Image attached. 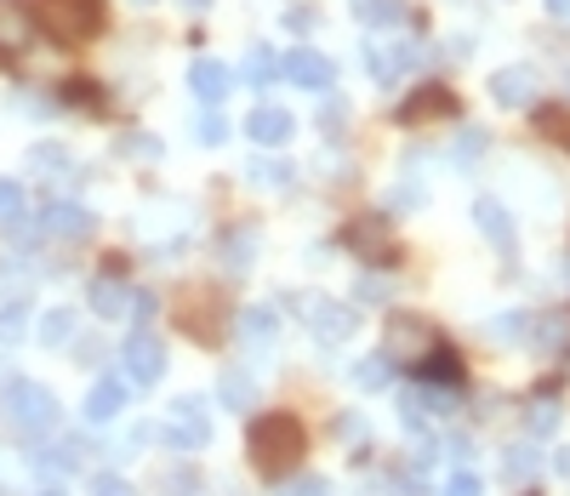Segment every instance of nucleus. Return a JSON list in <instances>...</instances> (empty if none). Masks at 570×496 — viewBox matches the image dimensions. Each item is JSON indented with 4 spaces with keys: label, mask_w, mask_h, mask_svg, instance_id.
I'll use <instances>...</instances> for the list:
<instances>
[{
    "label": "nucleus",
    "mask_w": 570,
    "mask_h": 496,
    "mask_svg": "<svg viewBox=\"0 0 570 496\" xmlns=\"http://www.w3.org/2000/svg\"><path fill=\"white\" fill-rule=\"evenodd\" d=\"M303 445H308V434L291 411H268L252 423V434H245V451H252V462L263 474H291L296 457H303Z\"/></svg>",
    "instance_id": "f257e3e1"
},
{
    "label": "nucleus",
    "mask_w": 570,
    "mask_h": 496,
    "mask_svg": "<svg viewBox=\"0 0 570 496\" xmlns=\"http://www.w3.org/2000/svg\"><path fill=\"white\" fill-rule=\"evenodd\" d=\"M0 416H7V428L17 439H46V434L63 423L58 394L40 388V383H23V377H12L7 388H0Z\"/></svg>",
    "instance_id": "f03ea898"
},
{
    "label": "nucleus",
    "mask_w": 570,
    "mask_h": 496,
    "mask_svg": "<svg viewBox=\"0 0 570 496\" xmlns=\"http://www.w3.org/2000/svg\"><path fill=\"white\" fill-rule=\"evenodd\" d=\"M291 309L303 314V326H308V337L319 342V349H342V342L354 337V326H360V314H354L349 303H337V297H319V291L291 297Z\"/></svg>",
    "instance_id": "7ed1b4c3"
},
{
    "label": "nucleus",
    "mask_w": 570,
    "mask_h": 496,
    "mask_svg": "<svg viewBox=\"0 0 570 496\" xmlns=\"http://www.w3.org/2000/svg\"><path fill=\"white\" fill-rule=\"evenodd\" d=\"M40 29L63 40V46H81L104 29V0H46L40 7Z\"/></svg>",
    "instance_id": "20e7f679"
},
{
    "label": "nucleus",
    "mask_w": 570,
    "mask_h": 496,
    "mask_svg": "<svg viewBox=\"0 0 570 496\" xmlns=\"http://www.w3.org/2000/svg\"><path fill=\"white\" fill-rule=\"evenodd\" d=\"M160 439L171 445V451H206V445H211L206 400H194V394L171 400V406H166V423H160Z\"/></svg>",
    "instance_id": "39448f33"
},
{
    "label": "nucleus",
    "mask_w": 570,
    "mask_h": 496,
    "mask_svg": "<svg viewBox=\"0 0 570 496\" xmlns=\"http://www.w3.org/2000/svg\"><path fill=\"white\" fill-rule=\"evenodd\" d=\"M434 349H439V337H434L428 319H416V314H393V319H388L383 354H388L393 365H423Z\"/></svg>",
    "instance_id": "423d86ee"
},
{
    "label": "nucleus",
    "mask_w": 570,
    "mask_h": 496,
    "mask_svg": "<svg viewBox=\"0 0 570 496\" xmlns=\"http://www.w3.org/2000/svg\"><path fill=\"white\" fill-rule=\"evenodd\" d=\"M160 371H166V342L155 331H132L120 342V377H126V388H155Z\"/></svg>",
    "instance_id": "0eeeda50"
},
{
    "label": "nucleus",
    "mask_w": 570,
    "mask_h": 496,
    "mask_svg": "<svg viewBox=\"0 0 570 496\" xmlns=\"http://www.w3.org/2000/svg\"><path fill=\"white\" fill-rule=\"evenodd\" d=\"M40 35V12L29 0H0V63H17Z\"/></svg>",
    "instance_id": "6e6552de"
},
{
    "label": "nucleus",
    "mask_w": 570,
    "mask_h": 496,
    "mask_svg": "<svg viewBox=\"0 0 570 496\" xmlns=\"http://www.w3.org/2000/svg\"><path fill=\"white\" fill-rule=\"evenodd\" d=\"M342 245H349L360 263H371V268H388L393 263V234H388L383 217H354L349 229H342Z\"/></svg>",
    "instance_id": "1a4fd4ad"
},
{
    "label": "nucleus",
    "mask_w": 570,
    "mask_h": 496,
    "mask_svg": "<svg viewBox=\"0 0 570 496\" xmlns=\"http://www.w3.org/2000/svg\"><path fill=\"white\" fill-rule=\"evenodd\" d=\"M416 63H423V46H416V40H377V46H365V69L377 74L383 86H393Z\"/></svg>",
    "instance_id": "9d476101"
},
{
    "label": "nucleus",
    "mask_w": 570,
    "mask_h": 496,
    "mask_svg": "<svg viewBox=\"0 0 570 496\" xmlns=\"http://www.w3.org/2000/svg\"><path fill=\"white\" fill-rule=\"evenodd\" d=\"M536 69H525V63H508V69H497L490 74V97H497L502 109H531L536 104Z\"/></svg>",
    "instance_id": "9b49d317"
},
{
    "label": "nucleus",
    "mask_w": 570,
    "mask_h": 496,
    "mask_svg": "<svg viewBox=\"0 0 570 496\" xmlns=\"http://www.w3.org/2000/svg\"><path fill=\"white\" fill-rule=\"evenodd\" d=\"M286 81H291V86H303V92H331L337 69H331L326 52H314V46H296V52L286 58Z\"/></svg>",
    "instance_id": "f8f14e48"
},
{
    "label": "nucleus",
    "mask_w": 570,
    "mask_h": 496,
    "mask_svg": "<svg viewBox=\"0 0 570 496\" xmlns=\"http://www.w3.org/2000/svg\"><path fill=\"white\" fill-rule=\"evenodd\" d=\"M40 229H46V234H52V240H74V245H81V240H92V229H97V217H92L86 206H69V201H52V206H46V211H40Z\"/></svg>",
    "instance_id": "ddd939ff"
},
{
    "label": "nucleus",
    "mask_w": 570,
    "mask_h": 496,
    "mask_svg": "<svg viewBox=\"0 0 570 496\" xmlns=\"http://www.w3.org/2000/svg\"><path fill=\"white\" fill-rule=\"evenodd\" d=\"M189 92L201 97L206 109H217L222 97L234 92V69H229V63H217V58H194V69H189Z\"/></svg>",
    "instance_id": "4468645a"
},
{
    "label": "nucleus",
    "mask_w": 570,
    "mask_h": 496,
    "mask_svg": "<svg viewBox=\"0 0 570 496\" xmlns=\"http://www.w3.org/2000/svg\"><path fill=\"white\" fill-rule=\"evenodd\" d=\"M291 132H296V120L286 109H275V104H263V109L245 114V137H252L257 148H286Z\"/></svg>",
    "instance_id": "2eb2a0df"
},
{
    "label": "nucleus",
    "mask_w": 570,
    "mask_h": 496,
    "mask_svg": "<svg viewBox=\"0 0 570 496\" xmlns=\"http://www.w3.org/2000/svg\"><path fill=\"white\" fill-rule=\"evenodd\" d=\"M445 114H457V97L445 86H416L400 104V126H423V120H445Z\"/></svg>",
    "instance_id": "dca6fc26"
},
{
    "label": "nucleus",
    "mask_w": 570,
    "mask_h": 496,
    "mask_svg": "<svg viewBox=\"0 0 570 496\" xmlns=\"http://www.w3.org/2000/svg\"><path fill=\"white\" fill-rule=\"evenodd\" d=\"M120 411H126V377H97L92 394H86V423L92 428H109Z\"/></svg>",
    "instance_id": "f3484780"
},
{
    "label": "nucleus",
    "mask_w": 570,
    "mask_h": 496,
    "mask_svg": "<svg viewBox=\"0 0 570 496\" xmlns=\"http://www.w3.org/2000/svg\"><path fill=\"white\" fill-rule=\"evenodd\" d=\"M474 222H480V234L497 245L502 257H513V245H519V234H513V217H508V206H497L490 194H480L474 201Z\"/></svg>",
    "instance_id": "a211bd4d"
},
{
    "label": "nucleus",
    "mask_w": 570,
    "mask_h": 496,
    "mask_svg": "<svg viewBox=\"0 0 570 496\" xmlns=\"http://www.w3.org/2000/svg\"><path fill=\"white\" fill-rule=\"evenodd\" d=\"M86 303H92L97 319H126L132 314V291H126V280H120V275H97L92 291H86Z\"/></svg>",
    "instance_id": "6ab92c4d"
},
{
    "label": "nucleus",
    "mask_w": 570,
    "mask_h": 496,
    "mask_svg": "<svg viewBox=\"0 0 570 496\" xmlns=\"http://www.w3.org/2000/svg\"><path fill=\"white\" fill-rule=\"evenodd\" d=\"M240 342H245V349H275V337H280V314L275 309H268V303H257V309H245L240 314Z\"/></svg>",
    "instance_id": "aec40b11"
},
{
    "label": "nucleus",
    "mask_w": 570,
    "mask_h": 496,
    "mask_svg": "<svg viewBox=\"0 0 570 496\" xmlns=\"http://www.w3.org/2000/svg\"><path fill=\"white\" fill-rule=\"evenodd\" d=\"M217 400H222V411H252L257 406V377L245 365H229L217 377Z\"/></svg>",
    "instance_id": "412c9836"
},
{
    "label": "nucleus",
    "mask_w": 570,
    "mask_h": 496,
    "mask_svg": "<svg viewBox=\"0 0 570 496\" xmlns=\"http://www.w3.org/2000/svg\"><path fill=\"white\" fill-rule=\"evenodd\" d=\"M217 263H222V275H245V268L257 263V234L252 229H229L217 240Z\"/></svg>",
    "instance_id": "4be33fe9"
},
{
    "label": "nucleus",
    "mask_w": 570,
    "mask_h": 496,
    "mask_svg": "<svg viewBox=\"0 0 570 496\" xmlns=\"http://www.w3.org/2000/svg\"><path fill=\"white\" fill-rule=\"evenodd\" d=\"M531 342H536L542 354H570V314L559 309V314L531 319Z\"/></svg>",
    "instance_id": "5701e85b"
},
{
    "label": "nucleus",
    "mask_w": 570,
    "mask_h": 496,
    "mask_svg": "<svg viewBox=\"0 0 570 496\" xmlns=\"http://www.w3.org/2000/svg\"><path fill=\"white\" fill-rule=\"evenodd\" d=\"M349 7L365 29H393V23H405V0H349Z\"/></svg>",
    "instance_id": "b1692460"
},
{
    "label": "nucleus",
    "mask_w": 570,
    "mask_h": 496,
    "mask_svg": "<svg viewBox=\"0 0 570 496\" xmlns=\"http://www.w3.org/2000/svg\"><path fill=\"white\" fill-rule=\"evenodd\" d=\"M354 388H365V394H377V388H388L393 383V360L388 354H365V360H354Z\"/></svg>",
    "instance_id": "393cba45"
},
{
    "label": "nucleus",
    "mask_w": 570,
    "mask_h": 496,
    "mask_svg": "<svg viewBox=\"0 0 570 496\" xmlns=\"http://www.w3.org/2000/svg\"><path fill=\"white\" fill-rule=\"evenodd\" d=\"M502 474H508L513 485L536 480V474H542V451H536V445H508V451H502Z\"/></svg>",
    "instance_id": "a878e982"
},
{
    "label": "nucleus",
    "mask_w": 570,
    "mask_h": 496,
    "mask_svg": "<svg viewBox=\"0 0 570 496\" xmlns=\"http://www.w3.org/2000/svg\"><path fill=\"white\" fill-rule=\"evenodd\" d=\"M245 183H252V189H291V166L286 160H268V155H257L252 166H245Z\"/></svg>",
    "instance_id": "bb28decb"
},
{
    "label": "nucleus",
    "mask_w": 570,
    "mask_h": 496,
    "mask_svg": "<svg viewBox=\"0 0 570 496\" xmlns=\"http://www.w3.org/2000/svg\"><path fill=\"white\" fill-rule=\"evenodd\" d=\"M40 342H46V349H69V342H74V314L69 309H46L40 314Z\"/></svg>",
    "instance_id": "cd10ccee"
},
{
    "label": "nucleus",
    "mask_w": 570,
    "mask_h": 496,
    "mask_svg": "<svg viewBox=\"0 0 570 496\" xmlns=\"http://www.w3.org/2000/svg\"><path fill=\"white\" fill-rule=\"evenodd\" d=\"M416 371H423V383H439V388H445V383H462V360H457L451 349H434Z\"/></svg>",
    "instance_id": "c85d7f7f"
},
{
    "label": "nucleus",
    "mask_w": 570,
    "mask_h": 496,
    "mask_svg": "<svg viewBox=\"0 0 570 496\" xmlns=\"http://www.w3.org/2000/svg\"><path fill=\"white\" fill-rule=\"evenodd\" d=\"M275 74H280V63H275V52H268V46H252V52H245V81H252L257 92L275 86Z\"/></svg>",
    "instance_id": "c756f323"
},
{
    "label": "nucleus",
    "mask_w": 570,
    "mask_h": 496,
    "mask_svg": "<svg viewBox=\"0 0 570 496\" xmlns=\"http://www.w3.org/2000/svg\"><path fill=\"white\" fill-rule=\"evenodd\" d=\"M485 337H490V342H525V337H531V319H525V314H497V319L485 326Z\"/></svg>",
    "instance_id": "7c9ffc66"
},
{
    "label": "nucleus",
    "mask_w": 570,
    "mask_h": 496,
    "mask_svg": "<svg viewBox=\"0 0 570 496\" xmlns=\"http://www.w3.org/2000/svg\"><path fill=\"white\" fill-rule=\"evenodd\" d=\"M7 240L17 245V252H35V245L46 240V229H40L35 217H23V211H17V217H7Z\"/></svg>",
    "instance_id": "2f4dec72"
},
{
    "label": "nucleus",
    "mask_w": 570,
    "mask_h": 496,
    "mask_svg": "<svg viewBox=\"0 0 570 496\" xmlns=\"http://www.w3.org/2000/svg\"><path fill=\"white\" fill-rule=\"evenodd\" d=\"M23 331H29V303H0V342H17Z\"/></svg>",
    "instance_id": "473e14b6"
},
{
    "label": "nucleus",
    "mask_w": 570,
    "mask_h": 496,
    "mask_svg": "<svg viewBox=\"0 0 570 496\" xmlns=\"http://www.w3.org/2000/svg\"><path fill=\"white\" fill-rule=\"evenodd\" d=\"M29 171H63L69 178V148L63 143H35L29 148Z\"/></svg>",
    "instance_id": "72a5a7b5"
},
{
    "label": "nucleus",
    "mask_w": 570,
    "mask_h": 496,
    "mask_svg": "<svg viewBox=\"0 0 570 496\" xmlns=\"http://www.w3.org/2000/svg\"><path fill=\"white\" fill-rule=\"evenodd\" d=\"M525 428H531L536 439H548V434L559 428V400H531V411H525Z\"/></svg>",
    "instance_id": "f704fd0d"
},
{
    "label": "nucleus",
    "mask_w": 570,
    "mask_h": 496,
    "mask_svg": "<svg viewBox=\"0 0 570 496\" xmlns=\"http://www.w3.org/2000/svg\"><path fill=\"white\" fill-rule=\"evenodd\" d=\"M194 143H206V148H217V143H229V120H222L217 109H206L201 120H194Z\"/></svg>",
    "instance_id": "c9c22d12"
},
{
    "label": "nucleus",
    "mask_w": 570,
    "mask_h": 496,
    "mask_svg": "<svg viewBox=\"0 0 570 496\" xmlns=\"http://www.w3.org/2000/svg\"><path fill=\"white\" fill-rule=\"evenodd\" d=\"M58 104H63V109H69V104H74V109H104V97H97L92 81H74V86H63Z\"/></svg>",
    "instance_id": "e433bc0d"
},
{
    "label": "nucleus",
    "mask_w": 570,
    "mask_h": 496,
    "mask_svg": "<svg viewBox=\"0 0 570 496\" xmlns=\"http://www.w3.org/2000/svg\"><path fill=\"white\" fill-rule=\"evenodd\" d=\"M354 297H360V303H388V297H393V280H383V275H365V280L354 286Z\"/></svg>",
    "instance_id": "4c0bfd02"
},
{
    "label": "nucleus",
    "mask_w": 570,
    "mask_h": 496,
    "mask_svg": "<svg viewBox=\"0 0 570 496\" xmlns=\"http://www.w3.org/2000/svg\"><path fill=\"white\" fill-rule=\"evenodd\" d=\"M485 155V132L480 126H462V137H457V160L468 166V160H480Z\"/></svg>",
    "instance_id": "58836bf2"
},
{
    "label": "nucleus",
    "mask_w": 570,
    "mask_h": 496,
    "mask_svg": "<svg viewBox=\"0 0 570 496\" xmlns=\"http://www.w3.org/2000/svg\"><path fill=\"white\" fill-rule=\"evenodd\" d=\"M17 211H23V183L0 178V222H7V217H17Z\"/></svg>",
    "instance_id": "ea45409f"
},
{
    "label": "nucleus",
    "mask_w": 570,
    "mask_h": 496,
    "mask_svg": "<svg viewBox=\"0 0 570 496\" xmlns=\"http://www.w3.org/2000/svg\"><path fill=\"white\" fill-rule=\"evenodd\" d=\"M275 496H331V485H326V480H314V474H303V480H291V485H280Z\"/></svg>",
    "instance_id": "a19ab883"
},
{
    "label": "nucleus",
    "mask_w": 570,
    "mask_h": 496,
    "mask_svg": "<svg viewBox=\"0 0 570 496\" xmlns=\"http://www.w3.org/2000/svg\"><path fill=\"white\" fill-rule=\"evenodd\" d=\"M485 485H480V474H468V468H457L451 480H445V496H480Z\"/></svg>",
    "instance_id": "79ce46f5"
},
{
    "label": "nucleus",
    "mask_w": 570,
    "mask_h": 496,
    "mask_svg": "<svg viewBox=\"0 0 570 496\" xmlns=\"http://www.w3.org/2000/svg\"><path fill=\"white\" fill-rule=\"evenodd\" d=\"M92 496H137V491H132L126 480H114V474H97V480H92Z\"/></svg>",
    "instance_id": "37998d69"
},
{
    "label": "nucleus",
    "mask_w": 570,
    "mask_h": 496,
    "mask_svg": "<svg viewBox=\"0 0 570 496\" xmlns=\"http://www.w3.org/2000/svg\"><path fill=\"white\" fill-rule=\"evenodd\" d=\"M337 434H342V439H365V416H342Z\"/></svg>",
    "instance_id": "c03bdc74"
},
{
    "label": "nucleus",
    "mask_w": 570,
    "mask_h": 496,
    "mask_svg": "<svg viewBox=\"0 0 570 496\" xmlns=\"http://www.w3.org/2000/svg\"><path fill=\"white\" fill-rule=\"evenodd\" d=\"M342 114H349V109H342L337 97H326V109H319V120H326V126H342Z\"/></svg>",
    "instance_id": "a18cd8bd"
},
{
    "label": "nucleus",
    "mask_w": 570,
    "mask_h": 496,
    "mask_svg": "<svg viewBox=\"0 0 570 496\" xmlns=\"http://www.w3.org/2000/svg\"><path fill=\"white\" fill-rule=\"evenodd\" d=\"M548 12H554L559 23H570V0H548Z\"/></svg>",
    "instance_id": "49530a36"
},
{
    "label": "nucleus",
    "mask_w": 570,
    "mask_h": 496,
    "mask_svg": "<svg viewBox=\"0 0 570 496\" xmlns=\"http://www.w3.org/2000/svg\"><path fill=\"white\" fill-rule=\"evenodd\" d=\"M554 474H565V480H570V451H554Z\"/></svg>",
    "instance_id": "de8ad7c7"
},
{
    "label": "nucleus",
    "mask_w": 570,
    "mask_h": 496,
    "mask_svg": "<svg viewBox=\"0 0 570 496\" xmlns=\"http://www.w3.org/2000/svg\"><path fill=\"white\" fill-rule=\"evenodd\" d=\"M178 7H189V12H206V7H211V0H178Z\"/></svg>",
    "instance_id": "09e8293b"
},
{
    "label": "nucleus",
    "mask_w": 570,
    "mask_h": 496,
    "mask_svg": "<svg viewBox=\"0 0 570 496\" xmlns=\"http://www.w3.org/2000/svg\"><path fill=\"white\" fill-rule=\"evenodd\" d=\"M559 275H565V286H570V257H565V263H559Z\"/></svg>",
    "instance_id": "8fccbe9b"
},
{
    "label": "nucleus",
    "mask_w": 570,
    "mask_h": 496,
    "mask_svg": "<svg viewBox=\"0 0 570 496\" xmlns=\"http://www.w3.org/2000/svg\"><path fill=\"white\" fill-rule=\"evenodd\" d=\"M40 496H69V491H58V485H46V491H40Z\"/></svg>",
    "instance_id": "3c124183"
},
{
    "label": "nucleus",
    "mask_w": 570,
    "mask_h": 496,
    "mask_svg": "<svg viewBox=\"0 0 570 496\" xmlns=\"http://www.w3.org/2000/svg\"><path fill=\"white\" fill-rule=\"evenodd\" d=\"M137 7H155V0H137Z\"/></svg>",
    "instance_id": "603ef678"
}]
</instances>
